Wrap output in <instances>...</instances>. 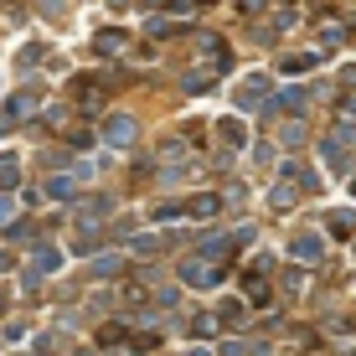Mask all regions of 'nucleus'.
<instances>
[{"instance_id": "f257e3e1", "label": "nucleus", "mask_w": 356, "mask_h": 356, "mask_svg": "<svg viewBox=\"0 0 356 356\" xmlns=\"http://www.w3.org/2000/svg\"><path fill=\"white\" fill-rule=\"evenodd\" d=\"M181 279H186L191 289H212L217 279H222V268H217V259H207V253H191V259L181 264Z\"/></svg>"}, {"instance_id": "f03ea898", "label": "nucleus", "mask_w": 356, "mask_h": 356, "mask_svg": "<svg viewBox=\"0 0 356 356\" xmlns=\"http://www.w3.org/2000/svg\"><path fill=\"white\" fill-rule=\"evenodd\" d=\"M289 253H294V259H321V253H325V238H321V232H300V238H294L289 243Z\"/></svg>"}, {"instance_id": "7ed1b4c3", "label": "nucleus", "mask_w": 356, "mask_h": 356, "mask_svg": "<svg viewBox=\"0 0 356 356\" xmlns=\"http://www.w3.org/2000/svg\"><path fill=\"white\" fill-rule=\"evenodd\" d=\"M104 140H108V145H129V140H134V119H124V114H119V119H108Z\"/></svg>"}, {"instance_id": "20e7f679", "label": "nucleus", "mask_w": 356, "mask_h": 356, "mask_svg": "<svg viewBox=\"0 0 356 356\" xmlns=\"http://www.w3.org/2000/svg\"><path fill=\"white\" fill-rule=\"evenodd\" d=\"M16 181H21V165L10 161V155H0V191H10Z\"/></svg>"}, {"instance_id": "39448f33", "label": "nucleus", "mask_w": 356, "mask_h": 356, "mask_svg": "<svg viewBox=\"0 0 356 356\" xmlns=\"http://www.w3.org/2000/svg\"><path fill=\"white\" fill-rule=\"evenodd\" d=\"M72 186H78V181H72V176H52V181H47V196H57V202H67V196H72Z\"/></svg>"}, {"instance_id": "423d86ee", "label": "nucleus", "mask_w": 356, "mask_h": 356, "mask_svg": "<svg viewBox=\"0 0 356 356\" xmlns=\"http://www.w3.org/2000/svg\"><path fill=\"white\" fill-rule=\"evenodd\" d=\"M274 207H279V212H284V207H294V176H284V181L274 186Z\"/></svg>"}, {"instance_id": "0eeeda50", "label": "nucleus", "mask_w": 356, "mask_h": 356, "mask_svg": "<svg viewBox=\"0 0 356 356\" xmlns=\"http://www.w3.org/2000/svg\"><path fill=\"white\" fill-rule=\"evenodd\" d=\"M191 217H217V196H196V202H191Z\"/></svg>"}, {"instance_id": "6e6552de", "label": "nucleus", "mask_w": 356, "mask_h": 356, "mask_svg": "<svg viewBox=\"0 0 356 356\" xmlns=\"http://www.w3.org/2000/svg\"><path fill=\"white\" fill-rule=\"evenodd\" d=\"M222 140L232 145V150H243V145H248V134H243V124H222Z\"/></svg>"}, {"instance_id": "1a4fd4ad", "label": "nucleus", "mask_w": 356, "mask_h": 356, "mask_svg": "<svg viewBox=\"0 0 356 356\" xmlns=\"http://www.w3.org/2000/svg\"><path fill=\"white\" fill-rule=\"evenodd\" d=\"M217 321H227V325H238V321H243V305H238V300H227V305H222V315H217Z\"/></svg>"}, {"instance_id": "9d476101", "label": "nucleus", "mask_w": 356, "mask_h": 356, "mask_svg": "<svg viewBox=\"0 0 356 356\" xmlns=\"http://www.w3.org/2000/svg\"><path fill=\"white\" fill-rule=\"evenodd\" d=\"M279 108H305V93H300V88H289L284 98H279Z\"/></svg>"}, {"instance_id": "9b49d317", "label": "nucleus", "mask_w": 356, "mask_h": 356, "mask_svg": "<svg viewBox=\"0 0 356 356\" xmlns=\"http://www.w3.org/2000/svg\"><path fill=\"white\" fill-rule=\"evenodd\" d=\"M186 356H212V351H207V346H191V351H186Z\"/></svg>"}]
</instances>
